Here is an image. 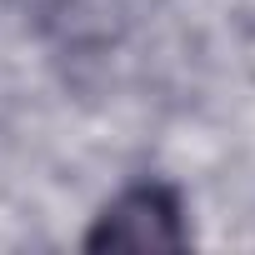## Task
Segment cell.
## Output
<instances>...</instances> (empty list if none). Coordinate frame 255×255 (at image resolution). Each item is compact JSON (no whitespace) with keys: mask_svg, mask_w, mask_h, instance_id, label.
Returning <instances> with one entry per match:
<instances>
[{"mask_svg":"<svg viewBox=\"0 0 255 255\" xmlns=\"http://www.w3.org/2000/svg\"><path fill=\"white\" fill-rule=\"evenodd\" d=\"M90 250H180L185 245V220H180V200L165 185H130L120 190L95 230L85 235Z\"/></svg>","mask_w":255,"mask_h":255,"instance_id":"obj_1","label":"cell"}]
</instances>
